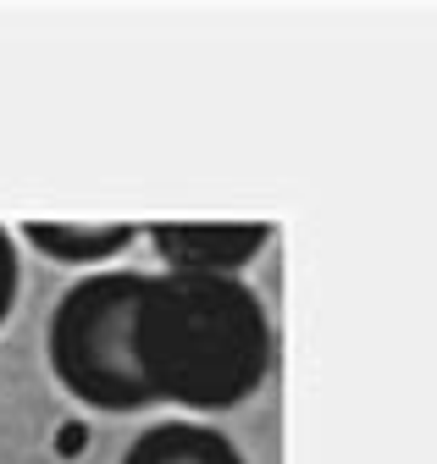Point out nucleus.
<instances>
[{"mask_svg":"<svg viewBox=\"0 0 437 464\" xmlns=\"http://www.w3.org/2000/svg\"><path fill=\"white\" fill-rule=\"evenodd\" d=\"M144 294V271H100L73 282L50 315V365L62 387L94 410H144L155 403L133 360V310Z\"/></svg>","mask_w":437,"mask_h":464,"instance_id":"nucleus-2","label":"nucleus"},{"mask_svg":"<svg viewBox=\"0 0 437 464\" xmlns=\"http://www.w3.org/2000/svg\"><path fill=\"white\" fill-rule=\"evenodd\" d=\"M271 238L266 221H155L150 244L172 271H222L233 276Z\"/></svg>","mask_w":437,"mask_h":464,"instance_id":"nucleus-3","label":"nucleus"},{"mask_svg":"<svg viewBox=\"0 0 437 464\" xmlns=\"http://www.w3.org/2000/svg\"><path fill=\"white\" fill-rule=\"evenodd\" d=\"M23 232H28V244H34V249L56 255V260H67V266H89V260H105V255L128 249L139 227H128V221H117V227H62V221H28Z\"/></svg>","mask_w":437,"mask_h":464,"instance_id":"nucleus-5","label":"nucleus"},{"mask_svg":"<svg viewBox=\"0 0 437 464\" xmlns=\"http://www.w3.org/2000/svg\"><path fill=\"white\" fill-rule=\"evenodd\" d=\"M122 464H244V453L199 420H160L150 431L133 437V448L122 453Z\"/></svg>","mask_w":437,"mask_h":464,"instance_id":"nucleus-4","label":"nucleus"},{"mask_svg":"<svg viewBox=\"0 0 437 464\" xmlns=\"http://www.w3.org/2000/svg\"><path fill=\"white\" fill-rule=\"evenodd\" d=\"M133 360L155 398L189 410H233L271 365V326L260 294L222 271L144 276L133 310Z\"/></svg>","mask_w":437,"mask_h":464,"instance_id":"nucleus-1","label":"nucleus"},{"mask_svg":"<svg viewBox=\"0 0 437 464\" xmlns=\"http://www.w3.org/2000/svg\"><path fill=\"white\" fill-rule=\"evenodd\" d=\"M17 304V244H12V232L0 227V321L12 315Z\"/></svg>","mask_w":437,"mask_h":464,"instance_id":"nucleus-6","label":"nucleus"}]
</instances>
